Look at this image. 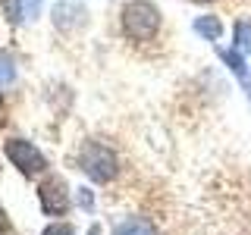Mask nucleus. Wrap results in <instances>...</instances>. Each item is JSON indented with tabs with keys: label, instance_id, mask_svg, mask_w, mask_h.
<instances>
[{
	"label": "nucleus",
	"instance_id": "nucleus-9",
	"mask_svg": "<svg viewBox=\"0 0 251 235\" xmlns=\"http://www.w3.org/2000/svg\"><path fill=\"white\" fill-rule=\"evenodd\" d=\"M217 57H220V63H223V66L229 69L242 85L248 82V60H245V53H239L235 47H220L217 44Z\"/></svg>",
	"mask_w": 251,
	"mask_h": 235
},
{
	"label": "nucleus",
	"instance_id": "nucleus-6",
	"mask_svg": "<svg viewBox=\"0 0 251 235\" xmlns=\"http://www.w3.org/2000/svg\"><path fill=\"white\" fill-rule=\"evenodd\" d=\"M0 6H3V16L10 25H25L41 16L44 0H0Z\"/></svg>",
	"mask_w": 251,
	"mask_h": 235
},
{
	"label": "nucleus",
	"instance_id": "nucleus-16",
	"mask_svg": "<svg viewBox=\"0 0 251 235\" xmlns=\"http://www.w3.org/2000/svg\"><path fill=\"white\" fill-rule=\"evenodd\" d=\"M242 88H245V97H248V107H251V82H245V85H242Z\"/></svg>",
	"mask_w": 251,
	"mask_h": 235
},
{
	"label": "nucleus",
	"instance_id": "nucleus-5",
	"mask_svg": "<svg viewBox=\"0 0 251 235\" xmlns=\"http://www.w3.org/2000/svg\"><path fill=\"white\" fill-rule=\"evenodd\" d=\"M85 16L88 10L82 6V0H57L50 10V22L60 31H75L78 25H85Z\"/></svg>",
	"mask_w": 251,
	"mask_h": 235
},
{
	"label": "nucleus",
	"instance_id": "nucleus-14",
	"mask_svg": "<svg viewBox=\"0 0 251 235\" xmlns=\"http://www.w3.org/2000/svg\"><path fill=\"white\" fill-rule=\"evenodd\" d=\"M0 232H3V235H10V232H13V226H10V216H6L3 204H0Z\"/></svg>",
	"mask_w": 251,
	"mask_h": 235
},
{
	"label": "nucleus",
	"instance_id": "nucleus-2",
	"mask_svg": "<svg viewBox=\"0 0 251 235\" xmlns=\"http://www.w3.org/2000/svg\"><path fill=\"white\" fill-rule=\"evenodd\" d=\"M75 160H78V169H82L94 185H107L120 176V157H116V151L110 144H104V141H98V138L82 141Z\"/></svg>",
	"mask_w": 251,
	"mask_h": 235
},
{
	"label": "nucleus",
	"instance_id": "nucleus-7",
	"mask_svg": "<svg viewBox=\"0 0 251 235\" xmlns=\"http://www.w3.org/2000/svg\"><path fill=\"white\" fill-rule=\"evenodd\" d=\"M192 31L201 38V41H210V44H217L220 38H223L226 25H223V19H220V16H214V13H204V16H195V22H192Z\"/></svg>",
	"mask_w": 251,
	"mask_h": 235
},
{
	"label": "nucleus",
	"instance_id": "nucleus-11",
	"mask_svg": "<svg viewBox=\"0 0 251 235\" xmlns=\"http://www.w3.org/2000/svg\"><path fill=\"white\" fill-rule=\"evenodd\" d=\"M16 75H19V66H16V57L6 50H0V91H6L10 85H16Z\"/></svg>",
	"mask_w": 251,
	"mask_h": 235
},
{
	"label": "nucleus",
	"instance_id": "nucleus-3",
	"mask_svg": "<svg viewBox=\"0 0 251 235\" xmlns=\"http://www.w3.org/2000/svg\"><path fill=\"white\" fill-rule=\"evenodd\" d=\"M3 157H6V160H10L25 179L47 176V169H50L47 157L41 154V147L31 144L28 138H19V135H10V138L3 141Z\"/></svg>",
	"mask_w": 251,
	"mask_h": 235
},
{
	"label": "nucleus",
	"instance_id": "nucleus-12",
	"mask_svg": "<svg viewBox=\"0 0 251 235\" xmlns=\"http://www.w3.org/2000/svg\"><path fill=\"white\" fill-rule=\"evenodd\" d=\"M75 204H78V210L91 213V210H94V191H91V188H78V191H75Z\"/></svg>",
	"mask_w": 251,
	"mask_h": 235
},
{
	"label": "nucleus",
	"instance_id": "nucleus-4",
	"mask_svg": "<svg viewBox=\"0 0 251 235\" xmlns=\"http://www.w3.org/2000/svg\"><path fill=\"white\" fill-rule=\"evenodd\" d=\"M38 204H41L44 216H66L69 207H73V191H69L66 179L60 176H47L41 185H38Z\"/></svg>",
	"mask_w": 251,
	"mask_h": 235
},
{
	"label": "nucleus",
	"instance_id": "nucleus-17",
	"mask_svg": "<svg viewBox=\"0 0 251 235\" xmlns=\"http://www.w3.org/2000/svg\"><path fill=\"white\" fill-rule=\"evenodd\" d=\"M188 3H198V6H207V3H214V0H188Z\"/></svg>",
	"mask_w": 251,
	"mask_h": 235
},
{
	"label": "nucleus",
	"instance_id": "nucleus-13",
	"mask_svg": "<svg viewBox=\"0 0 251 235\" xmlns=\"http://www.w3.org/2000/svg\"><path fill=\"white\" fill-rule=\"evenodd\" d=\"M41 235H75V229H73L69 223H50Z\"/></svg>",
	"mask_w": 251,
	"mask_h": 235
},
{
	"label": "nucleus",
	"instance_id": "nucleus-1",
	"mask_svg": "<svg viewBox=\"0 0 251 235\" xmlns=\"http://www.w3.org/2000/svg\"><path fill=\"white\" fill-rule=\"evenodd\" d=\"M120 25H123V35L129 38V41L148 44V41H154V38L160 35L163 13H160L157 3H151V0H129V3H123Z\"/></svg>",
	"mask_w": 251,
	"mask_h": 235
},
{
	"label": "nucleus",
	"instance_id": "nucleus-10",
	"mask_svg": "<svg viewBox=\"0 0 251 235\" xmlns=\"http://www.w3.org/2000/svg\"><path fill=\"white\" fill-rule=\"evenodd\" d=\"M232 47L239 53H251V16L232 22Z\"/></svg>",
	"mask_w": 251,
	"mask_h": 235
},
{
	"label": "nucleus",
	"instance_id": "nucleus-15",
	"mask_svg": "<svg viewBox=\"0 0 251 235\" xmlns=\"http://www.w3.org/2000/svg\"><path fill=\"white\" fill-rule=\"evenodd\" d=\"M88 235H104V232H100V226H98V223H91V229H88Z\"/></svg>",
	"mask_w": 251,
	"mask_h": 235
},
{
	"label": "nucleus",
	"instance_id": "nucleus-8",
	"mask_svg": "<svg viewBox=\"0 0 251 235\" xmlns=\"http://www.w3.org/2000/svg\"><path fill=\"white\" fill-rule=\"evenodd\" d=\"M113 235H160V229L148 216H126L120 223H113Z\"/></svg>",
	"mask_w": 251,
	"mask_h": 235
}]
</instances>
